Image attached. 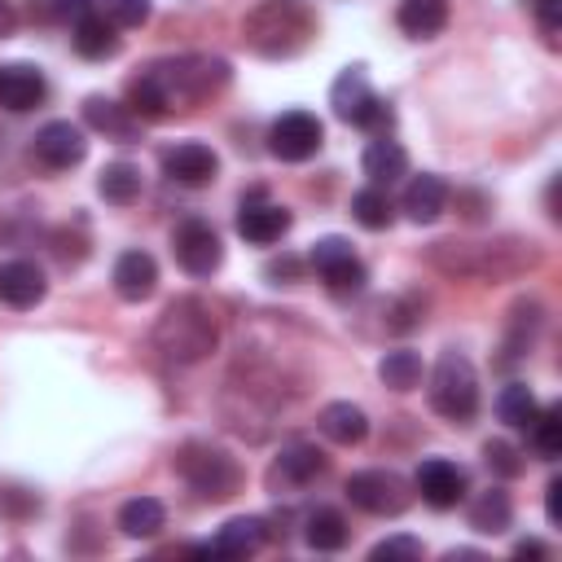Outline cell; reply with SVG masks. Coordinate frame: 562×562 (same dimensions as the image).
<instances>
[{"label":"cell","instance_id":"1","mask_svg":"<svg viewBox=\"0 0 562 562\" xmlns=\"http://www.w3.org/2000/svg\"><path fill=\"white\" fill-rule=\"evenodd\" d=\"M316 35V13L307 0H263L241 18V40L259 57H294Z\"/></svg>","mask_w":562,"mask_h":562},{"label":"cell","instance_id":"2","mask_svg":"<svg viewBox=\"0 0 562 562\" xmlns=\"http://www.w3.org/2000/svg\"><path fill=\"white\" fill-rule=\"evenodd\" d=\"M215 338H220L215 312H211L202 299H193V294L167 303V312H162L158 325H154L158 351H162L167 360H176V364H198L202 356L215 351Z\"/></svg>","mask_w":562,"mask_h":562},{"label":"cell","instance_id":"3","mask_svg":"<svg viewBox=\"0 0 562 562\" xmlns=\"http://www.w3.org/2000/svg\"><path fill=\"white\" fill-rule=\"evenodd\" d=\"M430 408L452 422L465 426L479 413V373L461 351H443L430 369Z\"/></svg>","mask_w":562,"mask_h":562},{"label":"cell","instance_id":"4","mask_svg":"<svg viewBox=\"0 0 562 562\" xmlns=\"http://www.w3.org/2000/svg\"><path fill=\"white\" fill-rule=\"evenodd\" d=\"M329 105H334V114H338L342 123L364 127V132H373V136H386L391 123H395L391 105L369 88L364 66H347V70L334 79V88H329Z\"/></svg>","mask_w":562,"mask_h":562},{"label":"cell","instance_id":"5","mask_svg":"<svg viewBox=\"0 0 562 562\" xmlns=\"http://www.w3.org/2000/svg\"><path fill=\"white\" fill-rule=\"evenodd\" d=\"M176 470L202 501H228L241 487V465L211 443H184L176 452Z\"/></svg>","mask_w":562,"mask_h":562},{"label":"cell","instance_id":"6","mask_svg":"<svg viewBox=\"0 0 562 562\" xmlns=\"http://www.w3.org/2000/svg\"><path fill=\"white\" fill-rule=\"evenodd\" d=\"M171 105L180 101H206L228 83V61L224 57H176V61H154Z\"/></svg>","mask_w":562,"mask_h":562},{"label":"cell","instance_id":"7","mask_svg":"<svg viewBox=\"0 0 562 562\" xmlns=\"http://www.w3.org/2000/svg\"><path fill=\"white\" fill-rule=\"evenodd\" d=\"M347 501L373 518H400L408 509L413 492L395 470H356L347 479Z\"/></svg>","mask_w":562,"mask_h":562},{"label":"cell","instance_id":"8","mask_svg":"<svg viewBox=\"0 0 562 562\" xmlns=\"http://www.w3.org/2000/svg\"><path fill=\"white\" fill-rule=\"evenodd\" d=\"M321 140H325V127H321V119L307 114V110H285V114L272 119V127H268V149H272V158H281V162H307V158L321 149Z\"/></svg>","mask_w":562,"mask_h":562},{"label":"cell","instance_id":"9","mask_svg":"<svg viewBox=\"0 0 562 562\" xmlns=\"http://www.w3.org/2000/svg\"><path fill=\"white\" fill-rule=\"evenodd\" d=\"M171 255L189 277H211L224 263V241L206 220H184L171 233Z\"/></svg>","mask_w":562,"mask_h":562},{"label":"cell","instance_id":"10","mask_svg":"<svg viewBox=\"0 0 562 562\" xmlns=\"http://www.w3.org/2000/svg\"><path fill=\"white\" fill-rule=\"evenodd\" d=\"M413 487L422 492V501H426L430 509H452V505L465 501L470 479H465V470H461L457 461H448V457H426V461L417 465V474H413Z\"/></svg>","mask_w":562,"mask_h":562},{"label":"cell","instance_id":"11","mask_svg":"<svg viewBox=\"0 0 562 562\" xmlns=\"http://www.w3.org/2000/svg\"><path fill=\"white\" fill-rule=\"evenodd\" d=\"M35 158L48 167V171H66V167H79L83 162V154H88V140H83V132L70 123V119H53V123H44L40 132H35Z\"/></svg>","mask_w":562,"mask_h":562},{"label":"cell","instance_id":"12","mask_svg":"<svg viewBox=\"0 0 562 562\" xmlns=\"http://www.w3.org/2000/svg\"><path fill=\"white\" fill-rule=\"evenodd\" d=\"M158 162H162V176H167V180L189 184V189L211 184V180H215V171H220L215 149H211V145H202V140H180V145L162 149V158H158Z\"/></svg>","mask_w":562,"mask_h":562},{"label":"cell","instance_id":"13","mask_svg":"<svg viewBox=\"0 0 562 562\" xmlns=\"http://www.w3.org/2000/svg\"><path fill=\"white\" fill-rule=\"evenodd\" d=\"M290 224H294V215H290L285 206H277V202L250 198V202L237 206V237L250 241V246H272V241H281V237L290 233Z\"/></svg>","mask_w":562,"mask_h":562},{"label":"cell","instance_id":"14","mask_svg":"<svg viewBox=\"0 0 562 562\" xmlns=\"http://www.w3.org/2000/svg\"><path fill=\"white\" fill-rule=\"evenodd\" d=\"M110 281H114V294H119V299L145 303V299L154 294V285H158V263H154L149 250H123V255L114 259Z\"/></svg>","mask_w":562,"mask_h":562},{"label":"cell","instance_id":"15","mask_svg":"<svg viewBox=\"0 0 562 562\" xmlns=\"http://www.w3.org/2000/svg\"><path fill=\"white\" fill-rule=\"evenodd\" d=\"M44 97H48V83H44L40 66L18 61V66H4V70H0V105H4V110L26 114V110H35Z\"/></svg>","mask_w":562,"mask_h":562},{"label":"cell","instance_id":"16","mask_svg":"<svg viewBox=\"0 0 562 562\" xmlns=\"http://www.w3.org/2000/svg\"><path fill=\"white\" fill-rule=\"evenodd\" d=\"M400 211H404L413 224H435V220L448 211V184H443L439 176H430V171L413 176V180L404 184Z\"/></svg>","mask_w":562,"mask_h":562},{"label":"cell","instance_id":"17","mask_svg":"<svg viewBox=\"0 0 562 562\" xmlns=\"http://www.w3.org/2000/svg\"><path fill=\"white\" fill-rule=\"evenodd\" d=\"M44 290H48V281H44L40 263H31V259L0 263V299L9 307H35L44 299Z\"/></svg>","mask_w":562,"mask_h":562},{"label":"cell","instance_id":"18","mask_svg":"<svg viewBox=\"0 0 562 562\" xmlns=\"http://www.w3.org/2000/svg\"><path fill=\"white\" fill-rule=\"evenodd\" d=\"M263 518H228L220 531H215V540L206 544V553L211 558H250V553H259L263 549Z\"/></svg>","mask_w":562,"mask_h":562},{"label":"cell","instance_id":"19","mask_svg":"<svg viewBox=\"0 0 562 562\" xmlns=\"http://www.w3.org/2000/svg\"><path fill=\"white\" fill-rule=\"evenodd\" d=\"M83 123L92 127V132H101V136H110V140H136V114L127 110V105H119V101H110V97H88L83 101Z\"/></svg>","mask_w":562,"mask_h":562},{"label":"cell","instance_id":"20","mask_svg":"<svg viewBox=\"0 0 562 562\" xmlns=\"http://www.w3.org/2000/svg\"><path fill=\"white\" fill-rule=\"evenodd\" d=\"M360 167H364L369 184L386 189V184H395V180L408 171V154H404V145H400V140H391V136H373V140L364 145Z\"/></svg>","mask_w":562,"mask_h":562},{"label":"cell","instance_id":"21","mask_svg":"<svg viewBox=\"0 0 562 562\" xmlns=\"http://www.w3.org/2000/svg\"><path fill=\"white\" fill-rule=\"evenodd\" d=\"M70 44H75L79 57H88V61H105V57L119 53V26H114L110 18H101V13H88L83 22L70 26Z\"/></svg>","mask_w":562,"mask_h":562},{"label":"cell","instance_id":"22","mask_svg":"<svg viewBox=\"0 0 562 562\" xmlns=\"http://www.w3.org/2000/svg\"><path fill=\"white\" fill-rule=\"evenodd\" d=\"M321 435L334 439V443H342V448H356L369 435V417L351 400H334V404L321 408Z\"/></svg>","mask_w":562,"mask_h":562},{"label":"cell","instance_id":"23","mask_svg":"<svg viewBox=\"0 0 562 562\" xmlns=\"http://www.w3.org/2000/svg\"><path fill=\"white\" fill-rule=\"evenodd\" d=\"M395 22L408 40H435L448 26V0H400Z\"/></svg>","mask_w":562,"mask_h":562},{"label":"cell","instance_id":"24","mask_svg":"<svg viewBox=\"0 0 562 562\" xmlns=\"http://www.w3.org/2000/svg\"><path fill=\"white\" fill-rule=\"evenodd\" d=\"M162 527H167V509H162L158 496H132V501H123V509H119V531H123V536L149 540V536H158Z\"/></svg>","mask_w":562,"mask_h":562},{"label":"cell","instance_id":"25","mask_svg":"<svg viewBox=\"0 0 562 562\" xmlns=\"http://www.w3.org/2000/svg\"><path fill=\"white\" fill-rule=\"evenodd\" d=\"M127 110H132L136 119H162V114L171 110V97H167V88H162V79H158L154 66L140 70V75L127 83Z\"/></svg>","mask_w":562,"mask_h":562},{"label":"cell","instance_id":"26","mask_svg":"<svg viewBox=\"0 0 562 562\" xmlns=\"http://www.w3.org/2000/svg\"><path fill=\"white\" fill-rule=\"evenodd\" d=\"M325 465H329V461H325V452H321L316 443H290V448H281V457H277V474H281L285 483H294V487L321 479Z\"/></svg>","mask_w":562,"mask_h":562},{"label":"cell","instance_id":"27","mask_svg":"<svg viewBox=\"0 0 562 562\" xmlns=\"http://www.w3.org/2000/svg\"><path fill=\"white\" fill-rule=\"evenodd\" d=\"M509 518H514V505H509V492H501V487L479 492L474 505H470V527L483 531V536H501V531H509Z\"/></svg>","mask_w":562,"mask_h":562},{"label":"cell","instance_id":"28","mask_svg":"<svg viewBox=\"0 0 562 562\" xmlns=\"http://www.w3.org/2000/svg\"><path fill=\"white\" fill-rule=\"evenodd\" d=\"M97 193L105 202H114V206L136 202L140 198V167H132V162H105L101 176H97Z\"/></svg>","mask_w":562,"mask_h":562},{"label":"cell","instance_id":"29","mask_svg":"<svg viewBox=\"0 0 562 562\" xmlns=\"http://www.w3.org/2000/svg\"><path fill=\"white\" fill-rule=\"evenodd\" d=\"M303 540L316 553H334V549L347 544V518L338 509H312L307 522H303Z\"/></svg>","mask_w":562,"mask_h":562},{"label":"cell","instance_id":"30","mask_svg":"<svg viewBox=\"0 0 562 562\" xmlns=\"http://www.w3.org/2000/svg\"><path fill=\"white\" fill-rule=\"evenodd\" d=\"M351 220H356L360 228H369V233H378V228H391V220H395V206H391L386 189L369 184V189L351 193Z\"/></svg>","mask_w":562,"mask_h":562},{"label":"cell","instance_id":"31","mask_svg":"<svg viewBox=\"0 0 562 562\" xmlns=\"http://www.w3.org/2000/svg\"><path fill=\"white\" fill-rule=\"evenodd\" d=\"M422 356L417 351H408V347H400V351H386L382 356V364H378V378H382V386H391V391H413V386H422Z\"/></svg>","mask_w":562,"mask_h":562},{"label":"cell","instance_id":"32","mask_svg":"<svg viewBox=\"0 0 562 562\" xmlns=\"http://www.w3.org/2000/svg\"><path fill=\"white\" fill-rule=\"evenodd\" d=\"M496 413H501V422H505V426L527 430V426H531V417L540 413V404H536V395H531V386H527V382H509V386L496 395Z\"/></svg>","mask_w":562,"mask_h":562},{"label":"cell","instance_id":"33","mask_svg":"<svg viewBox=\"0 0 562 562\" xmlns=\"http://www.w3.org/2000/svg\"><path fill=\"white\" fill-rule=\"evenodd\" d=\"M531 448L544 457V461H558L562 457V408H544L531 417Z\"/></svg>","mask_w":562,"mask_h":562},{"label":"cell","instance_id":"34","mask_svg":"<svg viewBox=\"0 0 562 562\" xmlns=\"http://www.w3.org/2000/svg\"><path fill=\"white\" fill-rule=\"evenodd\" d=\"M321 281H325L334 294H356V290H364L369 272H364V263H360L356 255H347V259H338L334 268H325V272H321Z\"/></svg>","mask_w":562,"mask_h":562},{"label":"cell","instance_id":"35","mask_svg":"<svg viewBox=\"0 0 562 562\" xmlns=\"http://www.w3.org/2000/svg\"><path fill=\"white\" fill-rule=\"evenodd\" d=\"M483 461H487V470L496 474V479H518L522 474V452L514 448V443H505V439H487L483 443Z\"/></svg>","mask_w":562,"mask_h":562},{"label":"cell","instance_id":"36","mask_svg":"<svg viewBox=\"0 0 562 562\" xmlns=\"http://www.w3.org/2000/svg\"><path fill=\"white\" fill-rule=\"evenodd\" d=\"M149 0H105V18L114 22V26H123V31H132V26H145L149 22Z\"/></svg>","mask_w":562,"mask_h":562},{"label":"cell","instance_id":"37","mask_svg":"<svg viewBox=\"0 0 562 562\" xmlns=\"http://www.w3.org/2000/svg\"><path fill=\"white\" fill-rule=\"evenodd\" d=\"M369 558H422V540L417 536H386L373 544Z\"/></svg>","mask_w":562,"mask_h":562},{"label":"cell","instance_id":"38","mask_svg":"<svg viewBox=\"0 0 562 562\" xmlns=\"http://www.w3.org/2000/svg\"><path fill=\"white\" fill-rule=\"evenodd\" d=\"M531 9H536V22H540L544 40L553 44L558 31H562V0H531Z\"/></svg>","mask_w":562,"mask_h":562},{"label":"cell","instance_id":"39","mask_svg":"<svg viewBox=\"0 0 562 562\" xmlns=\"http://www.w3.org/2000/svg\"><path fill=\"white\" fill-rule=\"evenodd\" d=\"M263 277H268V281H277V285H281V281L290 285V281H299V277H303V259L281 255V259H272V263L263 268Z\"/></svg>","mask_w":562,"mask_h":562},{"label":"cell","instance_id":"40","mask_svg":"<svg viewBox=\"0 0 562 562\" xmlns=\"http://www.w3.org/2000/svg\"><path fill=\"white\" fill-rule=\"evenodd\" d=\"M88 13H97V0H53V18H61V22H83Z\"/></svg>","mask_w":562,"mask_h":562},{"label":"cell","instance_id":"41","mask_svg":"<svg viewBox=\"0 0 562 562\" xmlns=\"http://www.w3.org/2000/svg\"><path fill=\"white\" fill-rule=\"evenodd\" d=\"M544 514H549L553 527L562 522V479H549V487H544Z\"/></svg>","mask_w":562,"mask_h":562},{"label":"cell","instance_id":"42","mask_svg":"<svg viewBox=\"0 0 562 562\" xmlns=\"http://www.w3.org/2000/svg\"><path fill=\"white\" fill-rule=\"evenodd\" d=\"M544 553H549V549H544L540 540H518V544H514V558H544Z\"/></svg>","mask_w":562,"mask_h":562},{"label":"cell","instance_id":"43","mask_svg":"<svg viewBox=\"0 0 562 562\" xmlns=\"http://www.w3.org/2000/svg\"><path fill=\"white\" fill-rule=\"evenodd\" d=\"M13 22H18V18H13L9 0H0V35H9V31H13Z\"/></svg>","mask_w":562,"mask_h":562}]
</instances>
